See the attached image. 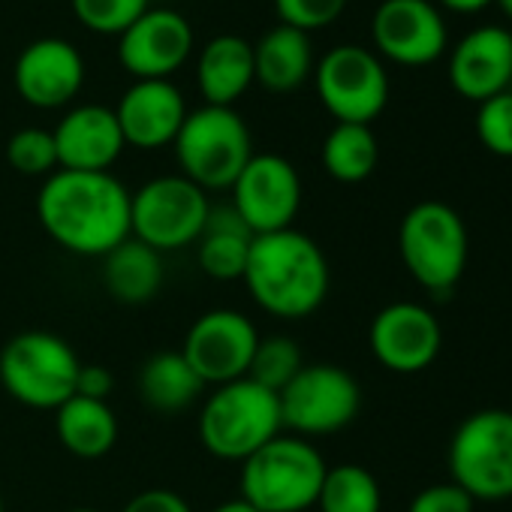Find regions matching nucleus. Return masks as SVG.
Wrapping results in <instances>:
<instances>
[{"mask_svg":"<svg viewBox=\"0 0 512 512\" xmlns=\"http://www.w3.org/2000/svg\"><path fill=\"white\" fill-rule=\"evenodd\" d=\"M46 235L76 256H106L130 238V190L112 172H52L37 196Z\"/></svg>","mask_w":512,"mask_h":512,"instance_id":"nucleus-1","label":"nucleus"},{"mask_svg":"<svg viewBox=\"0 0 512 512\" xmlns=\"http://www.w3.org/2000/svg\"><path fill=\"white\" fill-rule=\"evenodd\" d=\"M250 299L281 320L317 314L329 296L332 272L323 247L296 226L253 235L244 278Z\"/></svg>","mask_w":512,"mask_h":512,"instance_id":"nucleus-2","label":"nucleus"},{"mask_svg":"<svg viewBox=\"0 0 512 512\" xmlns=\"http://www.w3.org/2000/svg\"><path fill=\"white\" fill-rule=\"evenodd\" d=\"M323 452L296 434H278L241 461V494L260 512H305L317 506L326 479Z\"/></svg>","mask_w":512,"mask_h":512,"instance_id":"nucleus-3","label":"nucleus"},{"mask_svg":"<svg viewBox=\"0 0 512 512\" xmlns=\"http://www.w3.org/2000/svg\"><path fill=\"white\" fill-rule=\"evenodd\" d=\"M284 434L281 401L247 377L214 386L199 410V440L220 461H244Z\"/></svg>","mask_w":512,"mask_h":512,"instance_id":"nucleus-4","label":"nucleus"},{"mask_svg":"<svg viewBox=\"0 0 512 512\" xmlns=\"http://www.w3.org/2000/svg\"><path fill=\"white\" fill-rule=\"evenodd\" d=\"M172 148L181 175L205 193L229 190L253 157L250 130L229 106H202L187 112Z\"/></svg>","mask_w":512,"mask_h":512,"instance_id":"nucleus-5","label":"nucleus"},{"mask_svg":"<svg viewBox=\"0 0 512 512\" xmlns=\"http://www.w3.org/2000/svg\"><path fill=\"white\" fill-rule=\"evenodd\" d=\"M398 250L419 287L431 293H449L467 269V226L446 202H419L401 220Z\"/></svg>","mask_w":512,"mask_h":512,"instance_id":"nucleus-6","label":"nucleus"},{"mask_svg":"<svg viewBox=\"0 0 512 512\" xmlns=\"http://www.w3.org/2000/svg\"><path fill=\"white\" fill-rule=\"evenodd\" d=\"M76 350L52 332H22L0 350V383L25 407L58 410L76 395Z\"/></svg>","mask_w":512,"mask_h":512,"instance_id":"nucleus-7","label":"nucleus"},{"mask_svg":"<svg viewBox=\"0 0 512 512\" xmlns=\"http://www.w3.org/2000/svg\"><path fill=\"white\" fill-rule=\"evenodd\" d=\"M452 482L473 500L512 497V410H479L449 440Z\"/></svg>","mask_w":512,"mask_h":512,"instance_id":"nucleus-8","label":"nucleus"},{"mask_svg":"<svg viewBox=\"0 0 512 512\" xmlns=\"http://www.w3.org/2000/svg\"><path fill=\"white\" fill-rule=\"evenodd\" d=\"M208 196L184 175H160L130 193V235L157 253L196 244L208 220Z\"/></svg>","mask_w":512,"mask_h":512,"instance_id":"nucleus-9","label":"nucleus"},{"mask_svg":"<svg viewBox=\"0 0 512 512\" xmlns=\"http://www.w3.org/2000/svg\"><path fill=\"white\" fill-rule=\"evenodd\" d=\"M284 431L296 437H323L347 428L362 407L356 377L338 365H305L284 392H278Z\"/></svg>","mask_w":512,"mask_h":512,"instance_id":"nucleus-10","label":"nucleus"},{"mask_svg":"<svg viewBox=\"0 0 512 512\" xmlns=\"http://www.w3.org/2000/svg\"><path fill=\"white\" fill-rule=\"evenodd\" d=\"M317 94L338 124H368L389 103L383 61L362 46H335L317 64Z\"/></svg>","mask_w":512,"mask_h":512,"instance_id":"nucleus-11","label":"nucleus"},{"mask_svg":"<svg viewBox=\"0 0 512 512\" xmlns=\"http://www.w3.org/2000/svg\"><path fill=\"white\" fill-rule=\"evenodd\" d=\"M229 190V205L253 235L290 229L302 208L299 169L281 154H253Z\"/></svg>","mask_w":512,"mask_h":512,"instance_id":"nucleus-12","label":"nucleus"},{"mask_svg":"<svg viewBox=\"0 0 512 512\" xmlns=\"http://www.w3.org/2000/svg\"><path fill=\"white\" fill-rule=\"evenodd\" d=\"M260 344V332L232 308H214L187 329L181 356L205 386H223L247 377L253 350Z\"/></svg>","mask_w":512,"mask_h":512,"instance_id":"nucleus-13","label":"nucleus"},{"mask_svg":"<svg viewBox=\"0 0 512 512\" xmlns=\"http://www.w3.org/2000/svg\"><path fill=\"white\" fill-rule=\"evenodd\" d=\"M371 37L377 52L401 67H428L449 43L446 22L431 0H383L371 19Z\"/></svg>","mask_w":512,"mask_h":512,"instance_id":"nucleus-14","label":"nucleus"},{"mask_svg":"<svg viewBox=\"0 0 512 512\" xmlns=\"http://www.w3.org/2000/svg\"><path fill=\"white\" fill-rule=\"evenodd\" d=\"M190 52H193L190 22L166 7L145 10L118 37V61L136 82L169 79L187 64Z\"/></svg>","mask_w":512,"mask_h":512,"instance_id":"nucleus-15","label":"nucleus"},{"mask_svg":"<svg viewBox=\"0 0 512 512\" xmlns=\"http://www.w3.org/2000/svg\"><path fill=\"white\" fill-rule=\"evenodd\" d=\"M374 359L395 374H419L434 365L443 347L437 317L416 302L386 305L368 332Z\"/></svg>","mask_w":512,"mask_h":512,"instance_id":"nucleus-16","label":"nucleus"},{"mask_svg":"<svg viewBox=\"0 0 512 512\" xmlns=\"http://www.w3.org/2000/svg\"><path fill=\"white\" fill-rule=\"evenodd\" d=\"M13 85L28 106L61 109V106L73 103L85 85L82 52L61 37L34 40L16 58Z\"/></svg>","mask_w":512,"mask_h":512,"instance_id":"nucleus-17","label":"nucleus"},{"mask_svg":"<svg viewBox=\"0 0 512 512\" xmlns=\"http://www.w3.org/2000/svg\"><path fill=\"white\" fill-rule=\"evenodd\" d=\"M115 118L124 145L157 151L175 142L187 118V103L169 79H139L121 94Z\"/></svg>","mask_w":512,"mask_h":512,"instance_id":"nucleus-18","label":"nucleus"},{"mask_svg":"<svg viewBox=\"0 0 512 512\" xmlns=\"http://www.w3.org/2000/svg\"><path fill=\"white\" fill-rule=\"evenodd\" d=\"M449 82L473 103L503 94L512 82V31L482 25L464 34L449 55Z\"/></svg>","mask_w":512,"mask_h":512,"instance_id":"nucleus-19","label":"nucleus"},{"mask_svg":"<svg viewBox=\"0 0 512 512\" xmlns=\"http://www.w3.org/2000/svg\"><path fill=\"white\" fill-rule=\"evenodd\" d=\"M58 148V169L109 172L124 151V136L115 109L85 103L70 109L52 130Z\"/></svg>","mask_w":512,"mask_h":512,"instance_id":"nucleus-20","label":"nucleus"},{"mask_svg":"<svg viewBox=\"0 0 512 512\" xmlns=\"http://www.w3.org/2000/svg\"><path fill=\"white\" fill-rule=\"evenodd\" d=\"M196 82L205 106H229L247 94L253 79V46L244 37L220 34L208 40L196 61Z\"/></svg>","mask_w":512,"mask_h":512,"instance_id":"nucleus-21","label":"nucleus"},{"mask_svg":"<svg viewBox=\"0 0 512 512\" xmlns=\"http://www.w3.org/2000/svg\"><path fill=\"white\" fill-rule=\"evenodd\" d=\"M314 70V49L305 31L278 25L253 46V79L272 94H290Z\"/></svg>","mask_w":512,"mask_h":512,"instance_id":"nucleus-22","label":"nucleus"},{"mask_svg":"<svg viewBox=\"0 0 512 512\" xmlns=\"http://www.w3.org/2000/svg\"><path fill=\"white\" fill-rule=\"evenodd\" d=\"M253 232L232 205H211L202 235L196 238L199 269L214 281H241Z\"/></svg>","mask_w":512,"mask_h":512,"instance_id":"nucleus-23","label":"nucleus"},{"mask_svg":"<svg viewBox=\"0 0 512 512\" xmlns=\"http://www.w3.org/2000/svg\"><path fill=\"white\" fill-rule=\"evenodd\" d=\"M103 284L112 299L124 305H145L163 287V253L136 241L133 235L124 238L103 256Z\"/></svg>","mask_w":512,"mask_h":512,"instance_id":"nucleus-24","label":"nucleus"},{"mask_svg":"<svg viewBox=\"0 0 512 512\" xmlns=\"http://www.w3.org/2000/svg\"><path fill=\"white\" fill-rule=\"evenodd\" d=\"M55 431L61 446L85 461L103 458L118 440V419L109 401L73 395L55 410Z\"/></svg>","mask_w":512,"mask_h":512,"instance_id":"nucleus-25","label":"nucleus"},{"mask_svg":"<svg viewBox=\"0 0 512 512\" xmlns=\"http://www.w3.org/2000/svg\"><path fill=\"white\" fill-rule=\"evenodd\" d=\"M202 389H205V383L193 374V368L187 365L181 350L154 353L139 371L142 401L151 410L166 413V416L184 413L202 395Z\"/></svg>","mask_w":512,"mask_h":512,"instance_id":"nucleus-26","label":"nucleus"},{"mask_svg":"<svg viewBox=\"0 0 512 512\" xmlns=\"http://www.w3.org/2000/svg\"><path fill=\"white\" fill-rule=\"evenodd\" d=\"M377 160L380 145L368 124H335L323 142V166L341 184H359L371 178Z\"/></svg>","mask_w":512,"mask_h":512,"instance_id":"nucleus-27","label":"nucleus"},{"mask_svg":"<svg viewBox=\"0 0 512 512\" xmlns=\"http://www.w3.org/2000/svg\"><path fill=\"white\" fill-rule=\"evenodd\" d=\"M317 506L320 512H380L383 506L380 482L362 464L329 467Z\"/></svg>","mask_w":512,"mask_h":512,"instance_id":"nucleus-28","label":"nucleus"},{"mask_svg":"<svg viewBox=\"0 0 512 512\" xmlns=\"http://www.w3.org/2000/svg\"><path fill=\"white\" fill-rule=\"evenodd\" d=\"M302 368H305V359H302L299 344L287 335H269V338H260V344L253 350L247 380L260 383L263 389L278 395L290 386V380Z\"/></svg>","mask_w":512,"mask_h":512,"instance_id":"nucleus-29","label":"nucleus"},{"mask_svg":"<svg viewBox=\"0 0 512 512\" xmlns=\"http://www.w3.org/2000/svg\"><path fill=\"white\" fill-rule=\"evenodd\" d=\"M7 160L19 175L28 178H49L58 172V148L55 136L46 127H22L7 142Z\"/></svg>","mask_w":512,"mask_h":512,"instance_id":"nucleus-30","label":"nucleus"},{"mask_svg":"<svg viewBox=\"0 0 512 512\" xmlns=\"http://www.w3.org/2000/svg\"><path fill=\"white\" fill-rule=\"evenodd\" d=\"M70 4L88 31L115 37H121L145 10H151V0H70Z\"/></svg>","mask_w":512,"mask_h":512,"instance_id":"nucleus-31","label":"nucleus"},{"mask_svg":"<svg viewBox=\"0 0 512 512\" xmlns=\"http://www.w3.org/2000/svg\"><path fill=\"white\" fill-rule=\"evenodd\" d=\"M476 133H479V142L491 154L512 157V91H503V94L479 103Z\"/></svg>","mask_w":512,"mask_h":512,"instance_id":"nucleus-32","label":"nucleus"},{"mask_svg":"<svg viewBox=\"0 0 512 512\" xmlns=\"http://www.w3.org/2000/svg\"><path fill=\"white\" fill-rule=\"evenodd\" d=\"M344 7H347V0H275L281 25L299 28L305 34L338 22Z\"/></svg>","mask_w":512,"mask_h":512,"instance_id":"nucleus-33","label":"nucleus"},{"mask_svg":"<svg viewBox=\"0 0 512 512\" xmlns=\"http://www.w3.org/2000/svg\"><path fill=\"white\" fill-rule=\"evenodd\" d=\"M476 500L461 491L455 482L446 485H428L425 491H419L410 503L407 512H473Z\"/></svg>","mask_w":512,"mask_h":512,"instance_id":"nucleus-34","label":"nucleus"},{"mask_svg":"<svg viewBox=\"0 0 512 512\" xmlns=\"http://www.w3.org/2000/svg\"><path fill=\"white\" fill-rule=\"evenodd\" d=\"M121 512H193L190 503L169 488H145L136 497H130V503Z\"/></svg>","mask_w":512,"mask_h":512,"instance_id":"nucleus-35","label":"nucleus"},{"mask_svg":"<svg viewBox=\"0 0 512 512\" xmlns=\"http://www.w3.org/2000/svg\"><path fill=\"white\" fill-rule=\"evenodd\" d=\"M115 389V377L106 365H82L79 377H76V395L82 398H94V401H106Z\"/></svg>","mask_w":512,"mask_h":512,"instance_id":"nucleus-36","label":"nucleus"},{"mask_svg":"<svg viewBox=\"0 0 512 512\" xmlns=\"http://www.w3.org/2000/svg\"><path fill=\"white\" fill-rule=\"evenodd\" d=\"M440 4L452 13H479L488 4H494V0H440Z\"/></svg>","mask_w":512,"mask_h":512,"instance_id":"nucleus-37","label":"nucleus"},{"mask_svg":"<svg viewBox=\"0 0 512 512\" xmlns=\"http://www.w3.org/2000/svg\"><path fill=\"white\" fill-rule=\"evenodd\" d=\"M211 512H260V509H253L244 497H232V500H223V503H217Z\"/></svg>","mask_w":512,"mask_h":512,"instance_id":"nucleus-38","label":"nucleus"},{"mask_svg":"<svg viewBox=\"0 0 512 512\" xmlns=\"http://www.w3.org/2000/svg\"><path fill=\"white\" fill-rule=\"evenodd\" d=\"M494 4L503 10V16H509V19H512V0H494Z\"/></svg>","mask_w":512,"mask_h":512,"instance_id":"nucleus-39","label":"nucleus"},{"mask_svg":"<svg viewBox=\"0 0 512 512\" xmlns=\"http://www.w3.org/2000/svg\"><path fill=\"white\" fill-rule=\"evenodd\" d=\"M70 512H100V509H94V506H76V509H70Z\"/></svg>","mask_w":512,"mask_h":512,"instance_id":"nucleus-40","label":"nucleus"},{"mask_svg":"<svg viewBox=\"0 0 512 512\" xmlns=\"http://www.w3.org/2000/svg\"><path fill=\"white\" fill-rule=\"evenodd\" d=\"M0 512H7V506H4V497H0Z\"/></svg>","mask_w":512,"mask_h":512,"instance_id":"nucleus-41","label":"nucleus"}]
</instances>
